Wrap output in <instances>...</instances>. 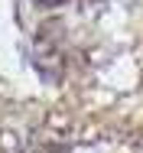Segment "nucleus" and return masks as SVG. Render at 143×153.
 Segmentation results:
<instances>
[{
	"label": "nucleus",
	"instance_id": "f257e3e1",
	"mask_svg": "<svg viewBox=\"0 0 143 153\" xmlns=\"http://www.w3.org/2000/svg\"><path fill=\"white\" fill-rule=\"evenodd\" d=\"M36 7H59V3H65V0H33Z\"/></svg>",
	"mask_w": 143,
	"mask_h": 153
}]
</instances>
